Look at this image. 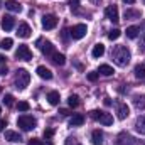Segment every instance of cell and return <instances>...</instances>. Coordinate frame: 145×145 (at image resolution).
Listing matches in <instances>:
<instances>
[{"mask_svg":"<svg viewBox=\"0 0 145 145\" xmlns=\"http://www.w3.org/2000/svg\"><path fill=\"white\" fill-rule=\"evenodd\" d=\"M0 74H7V66H5V68H2V69H0Z\"/></svg>","mask_w":145,"mask_h":145,"instance_id":"60d3db41","label":"cell"},{"mask_svg":"<svg viewBox=\"0 0 145 145\" xmlns=\"http://www.w3.org/2000/svg\"><path fill=\"white\" fill-rule=\"evenodd\" d=\"M51 59H52V63L57 64V66H64V63H66V57H64V54H61V52H54V54L51 56Z\"/></svg>","mask_w":145,"mask_h":145,"instance_id":"ac0fdd59","label":"cell"},{"mask_svg":"<svg viewBox=\"0 0 145 145\" xmlns=\"http://www.w3.org/2000/svg\"><path fill=\"white\" fill-rule=\"evenodd\" d=\"M47 101H49L52 106L59 105V101H61V96H59V93H57V91H51V93L47 95Z\"/></svg>","mask_w":145,"mask_h":145,"instance_id":"d6986e66","label":"cell"},{"mask_svg":"<svg viewBox=\"0 0 145 145\" xmlns=\"http://www.w3.org/2000/svg\"><path fill=\"white\" fill-rule=\"evenodd\" d=\"M17 125H19L22 130L29 132V130L36 128L37 121H36V118H34V116H31V115H20V116L17 118Z\"/></svg>","mask_w":145,"mask_h":145,"instance_id":"3957f363","label":"cell"},{"mask_svg":"<svg viewBox=\"0 0 145 145\" xmlns=\"http://www.w3.org/2000/svg\"><path fill=\"white\" fill-rule=\"evenodd\" d=\"M91 118L103 123V125H111L113 123V116L110 113H105V111H100V110H93L91 111Z\"/></svg>","mask_w":145,"mask_h":145,"instance_id":"277c9868","label":"cell"},{"mask_svg":"<svg viewBox=\"0 0 145 145\" xmlns=\"http://www.w3.org/2000/svg\"><path fill=\"white\" fill-rule=\"evenodd\" d=\"M37 44H39V49H40V52L44 54V56H52L54 52H56V49H54V46H52V42L51 40H44V39H39L37 40Z\"/></svg>","mask_w":145,"mask_h":145,"instance_id":"8992f818","label":"cell"},{"mask_svg":"<svg viewBox=\"0 0 145 145\" xmlns=\"http://www.w3.org/2000/svg\"><path fill=\"white\" fill-rule=\"evenodd\" d=\"M89 2H91L93 5H100V3H101V0H89Z\"/></svg>","mask_w":145,"mask_h":145,"instance_id":"ab89813d","label":"cell"},{"mask_svg":"<svg viewBox=\"0 0 145 145\" xmlns=\"http://www.w3.org/2000/svg\"><path fill=\"white\" fill-rule=\"evenodd\" d=\"M0 25H2V29H3V31H12V29H14V25H15V19H14L12 15H3V17H2V22H0Z\"/></svg>","mask_w":145,"mask_h":145,"instance_id":"30bf717a","label":"cell"},{"mask_svg":"<svg viewBox=\"0 0 145 145\" xmlns=\"http://www.w3.org/2000/svg\"><path fill=\"white\" fill-rule=\"evenodd\" d=\"M135 76L138 79H145V64H137L135 66Z\"/></svg>","mask_w":145,"mask_h":145,"instance_id":"d4e9b609","label":"cell"},{"mask_svg":"<svg viewBox=\"0 0 145 145\" xmlns=\"http://www.w3.org/2000/svg\"><path fill=\"white\" fill-rule=\"evenodd\" d=\"M29 145H52V144H49V142L44 144V142L39 140V138H31V140H29Z\"/></svg>","mask_w":145,"mask_h":145,"instance_id":"1f68e13d","label":"cell"},{"mask_svg":"<svg viewBox=\"0 0 145 145\" xmlns=\"http://www.w3.org/2000/svg\"><path fill=\"white\" fill-rule=\"evenodd\" d=\"M3 127H7V123H5V120H0V130H3Z\"/></svg>","mask_w":145,"mask_h":145,"instance_id":"8d00e7d4","label":"cell"},{"mask_svg":"<svg viewBox=\"0 0 145 145\" xmlns=\"http://www.w3.org/2000/svg\"><path fill=\"white\" fill-rule=\"evenodd\" d=\"M130 115V110L127 106V103H116V116L118 120H125Z\"/></svg>","mask_w":145,"mask_h":145,"instance_id":"7c38bea8","label":"cell"},{"mask_svg":"<svg viewBox=\"0 0 145 145\" xmlns=\"http://www.w3.org/2000/svg\"><path fill=\"white\" fill-rule=\"evenodd\" d=\"M66 145H78V142H76V138H74V137H69V138L66 140Z\"/></svg>","mask_w":145,"mask_h":145,"instance_id":"d590c367","label":"cell"},{"mask_svg":"<svg viewBox=\"0 0 145 145\" xmlns=\"http://www.w3.org/2000/svg\"><path fill=\"white\" fill-rule=\"evenodd\" d=\"M15 57L20 59V61H31L32 59V51L29 49L27 44H20L19 49L15 51Z\"/></svg>","mask_w":145,"mask_h":145,"instance_id":"5b68a950","label":"cell"},{"mask_svg":"<svg viewBox=\"0 0 145 145\" xmlns=\"http://www.w3.org/2000/svg\"><path fill=\"white\" fill-rule=\"evenodd\" d=\"M138 17H140L138 10H132V8L125 10V19H138Z\"/></svg>","mask_w":145,"mask_h":145,"instance_id":"4316f807","label":"cell"},{"mask_svg":"<svg viewBox=\"0 0 145 145\" xmlns=\"http://www.w3.org/2000/svg\"><path fill=\"white\" fill-rule=\"evenodd\" d=\"M69 7H71L72 10H76L79 7V0H69Z\"/></svg>","mask_w":145,"mask_h":145,"instance_id":"836d02e7","label":"cell"},{"mask_svg":"<svg viewBox=\"0 0 145 145\" xmlns=\"http://www.w3.org/2000/svg\"><path fill=\"white\" fill-rule=\"evenodd\" d=\"M111 56H113L115 64L120 66V68H125V66L130 63V59H132V54H130L128 47H125V46H116Z\"/></svg>","mask_w":145,"mask_h":145,"instance_id":"6da1fadb","label":"cell"},{"mask_svg":"<svg viewBox=\"0 0 145 145\" xmlns=\"http://www.w3.org/2000/svg\"><path fill=\"white\" fill-rule=\"evenodd\" d=\"M88 79L89 81H96L98 79V72H88Z\"/></svg>","mask_w":145,"mask_h":145,"instance_id":"e575fe53","label":"cell"},{"mask_svg":"<svg viewBox=\"0 0 145 145\" xmlns=\"http://www.w3.org/2000/svg\"><path fill=\"white\" fill-rule=\"evenodd\" d=\"M105 14H106V17H108L113 24H116V22L120 20V15H118V7H116V5H108V7H106V10H105Z\"/></svg>","mask_w":145,"mask_h":145,"instance_id":"9c48e42d","label":"cell"},{"mask_svg":"<svg viewBox=\"0 0 145 145\" xmlns=\"http://www.w3.org/2000/svg\"><path fill=\"white\" fill-rule=\"evenodd\" d=\"M29 81H31V74L29 71H25V69H17L15 72V78H14V84H15V88L17 89H25L27 86H29Z\"/></svg>","mask_w":145,"mask_h":145,"instance_id":"7a4b0ae2","label":"cell"},{"mask_svg":"<svg viewBox=\"0 0 145 145\" xmlns=\"http://www.w3.org/2000/svg\"><path fill=\"white\" fill-rule=\"evenodd\" d=\"M17 108H19V111H29V108H31V105H29L27 101H19Z\"/></svg>","mask_w":145,"mask_h":145,"instance_id":"f546056e","label":"cell"},{"mask_svg":"<svg viewBox=\"0 0 145 145\" xmlns=\"http://www.w3.org/2000/svg\"><path fill=\"white\" fill-rule=\"evenodd\" d=\"M5 8L7 10H10V12H22V5L17 2V0H7L5 2Z\"/></svg>","mask_w":145,"mask_h":145,"instance_id":"4fadbf2b","label":"cell"},{"mask_svg":"<svg viewBox=\"0 0 145 145\" xmlns=\"http://www.w3.org/2000/svg\"><path fill=\"white\" fill-rule=\"evenodd\" d=\"M133 105L137 110H145V95H135L133 96Z\"/></svg>","mask_w":145,"mask_h":145,"instance_id":"e0dca14e","label":"cell"},{"mask_svg":"<svg viewBox=\"0 0 145 145\" xmlns=\"http://www.w3.org/2000/svg\"><path fill=\"white\" fill-rule=\"evenodd\" d=\"M54 135V130H51V128H46L44 130V138H51Z\"/></svg>","mask_w":145,"mask_h":145,"instance_id":"d6a6232c","label":"cell"},{"mask_svg":"<svg viewBox=\"0 0 145 145\" xmlns=\"http://www.w3.org/2000/svg\"><path fill=\"white\" fill-rule=\"evenodd\" d=\"M36 72H37V76H39V78H42V79H51V78H52L51 69H47L46 66H37Z\"/></svg>","mask_w":145,"mask_h":145,"instance_id":"9a60e30c","label":"cell"},{"mask_svg":"<svg viewBox=\"0 0 145 145\" xmlns=\"http://www.w3.org/2000/svg\"><path fill=\"white\" fill-rule=\"evenodd\" d=\"M56 25H57V17H56V15L47 14V15L42 17V27H44L46 31H51V29H54Z\"/></svg>","mask_w":145,"mask_h":145,"instance_id":"ba28073f","label":"cell"},{"mask_svg":"<svg viewBox=\"0 0 145 145\" xmlns=\"http://www.w3.org/2000/svg\"><path fill=\"white\" fill-rule=\"evenodd\" d=\"M31 32H32V29H31V25H29V24H25V22L19 24V29H17V36H19V37L27 39V37H31Z\"/></svg>","mask_w":145,"mask_h":145,"instance_id":"8fae6325","label":"cell"},{"mask_svg":"<svg viewBox=\"0 0 145 145\" xmlns=\"http://www.w3.org/2000/svg\"><path fill=\"white\" fill-rule=\"evenodd\" d=\"M135 130L140 133V135H145V115L138 116L137 121H135Z\"/></svg>","mask_w":145,"mask_h":145,"instance_id":"2e32d148","label":"cell"},{"mask_svg":"<svg viewBox=\"0 0 145 145\" xmlns=\"http://www.w3.org/2000/svg\"><path fill=\"white\" fill-rule=\"evenodd\" d=\"M125 3H128V5H132V3H135V0H123Z\"/></svg>","mask_w":145,"mask_h":145,"instance_id":"b9f144b4","label":"cell"},{"mask_svg":"<svg viewBox=\"0 0 145 145\" xmlns=\"http://www.w3.org/2000/svg\"><path fill=\"white\" fill-rule=\"evenodd\" d=\"M105 105H108V106L111 105V101H110V98H105Z\"/></svg>","mask_w":145,"mask_h":145,"instance_id":"7bdbcfd3","label":"cell"},{"mask_svg":"<svg viewBox=\"0 0 145 145\" xmlns=\"http://www.w3.org/2000/svg\"><path fill=\"white\" fill-rule=\"evenodd\" d=\"M68 105H69L71 108H76V106L79 105V98H78L76 95H71V96L68 98Z\"/></svg>","mask_w":145,"mask_h":145,"instance_id":"83f0119b","label":"cell"},{"mask_svg":"<svg viewBox=\"0 0 145 145\" xmlns=\"http://www.w3.org/2000/svg\"><path fill=\"white\" fill-rule=\"evenodd\" d=\"M83 123H84V116H83V115H79V113H78V115H74L71 120H69V125H71V127H81Z\"/></svg>","mask_w":145,"mask_h":145,"instance_id":"44dd1931","label":"cell"},{"mask_svg":"<svg viewBox=\"0 0 145 145\" xmlns=\"http://www.w3.org/2000/svg\"><path fill=\"white\" fill-rule=\"evenodd\" d=\"M142 49H145V32L142 34Z\"/></svg>","mask_w":145,"mask_h":145,"instance_id":"74e56055","label":"cell"},{"mask_svg":"<svg viewBox=\"0 0 145 145\" xmlns=\"http://www.w3.org/2000/svg\"><path fill=\"white\" fill-rule=\"evenodd\" d=\"M103 138H105V135H103L101 130H93V133H91V144L93 145H103Z\"/></svg>","mask_w":145,"mask_h":145,"instance_id":"5bb4252c","label":"cell"},{"mask_svg":"<svg viewBox=\"0 0 145 145\" xmlns=\"http://www.w3.org/2000/svg\"><path fill=\"white\" fill-rule=\"evenodd\" d=\"M113 68L110 66V64H101L100 68H98V74H103V76H111L113 74Z\"/></svg>","mask_w":145,"mask_h":145,"instance_id":"cb8c5ba5","label":"cell"},{"mask_svg":"<svg viewBox=\"0 0 145 145\" xmlns=\"http://www.w3.org/2000/svg\"><path fill=\"white\" fill-rule=\"evenodd\" d=\"M5 61H7V57H5V56H2V54H0V64H3V63H5Z\"/></svg>","mask_w":145,"mask_h":145,"instance_id":"f35d334b","label":"cell"},{"mask_svg":"<svg viewBox=\"0 0 145 145\" xmlns=\"http://www.w3.org/2000/svg\"><path fill=\"white\" fill-rule=\"evenodd\" d=\"M138 34H140V27H137V25L127 27V37H128V39H135Z\"/></svg>","mask_w":145,"mask_h":145,"instance_id":"603a6c76","label":"cell"},{"mask_svg":"<svg viewBox=\"0 0 145 145\" xmlns=\"http://www.w3.org/2000/svg\"><path fill=\"white\" fill-rule=\"evenodd\" d=\"M86 32H88V27H86L84 24H76L71 31H69V34H71V37L74 39V40L83 39V37L86 36Z\"/></svg>","mask_w":145,"mask_h":145,"instance_id":"52a82bcc","label":"cell"},{"mask_svg":"<svg viewBox=\"0 0 145 145\" xmlns=\"http://www.w3.org/2000/svg\"><path fill=\"white\" fill-rule=\"evenodd\" d=\"M120 36H121L120 29H111V31L108 32V39H110V40H116Z\"/></svg>","mask_w":145,"mask_h":145,"instance_id":"f1b7e54d","label":"cell"},{"mask_svg":"<svg viewBox=\"0 0 145 145\" xmlns=\"http://www.w3.org/2000/svg\"><path fill=\"white\" fill-rule=\"evenodd\" d=\"M0 113H2V108H0Z\"/></svg>","mask_w":145,"mask_h":145,"instance_id":"f6af8a7d","label":"cell"},{"mask_svg":"<svg viewBox=\"0 0 145 145\" xmlns=\"http://www.w3.org/2000/svg\"><path fill=\"white\" fill-rule=\"evenodd\" d=\"M0 93H2V86H0Z\"/></svg>","mask_w":145,"mask_h":145,"instance_id":"ee69618b","label":"cell"},{"mask_svg":"<svg viewBox=\"0 0 145 145\" xmlns=\"http://www.w3.org/2000/svg\"><path fill=\"white\" fill-rule=\"evenodd\" d=\"M5 140H8V142H20V140H22V137H20L17 132L7 130V132H5Z\"/></svg>","mask_w":145,"mask_h":145,"instance_id":"ffe728a7","label":"cell"},{"mask_svg":"<svg viewBox=\"0 0 145 145\" xmlns=\"http://www.w3.org/2000/svg\"><path fill=\"white\" fill-rule=\"evenodd\" d=\"M91 54H93V57H101L103 54H105V46L103 44H96L95 47H93V51H91Z\"/></svg>","mask_w":145,"mask_h":145,"instance_id":"7402d4cb","label":"cell"},{"mask_svg":"<svg viewBox=\"0 0 145 145\" xmlns=\"http://www.w3.org/2000/svg\"><path fill=\"white\" fill-rule=\"evenodd\" d=\"M12 46H14V40H12L10 37H7V39H3V40L0 42V47H2L3 51H8V49H12Z\"/></svg>","mask_w":145,"mask_h":145,"instance_id":"484cf974","label":"cell"},{"mask_svg":"<svg viewBox=\"0 0 145 145\" xmlns=\"http://www.w3.org/2000/svg\"><path fill=\"white\" fill-rule=\"evenodd\" d=\"M78 145H79V144H78Z\"/></svg>","mask_w":145,"mask_h":145,"instance_id":"bcb514c9","label":"cell"},{"mask_svg":"<svg viewBox=\"0 0 145 145\" xmlns=\"http://www.w3.org/2000/svg\"><path fill=\"white\" fill-rule=\"evenodd\" d=\"M3 103H5L7 106H12V105H14V96H12V95H5Z\"/></svg>","mask_w":145,"mask_h":145,"instance_id":"4dcf8cb0","label":"cell"}]
</instances>
